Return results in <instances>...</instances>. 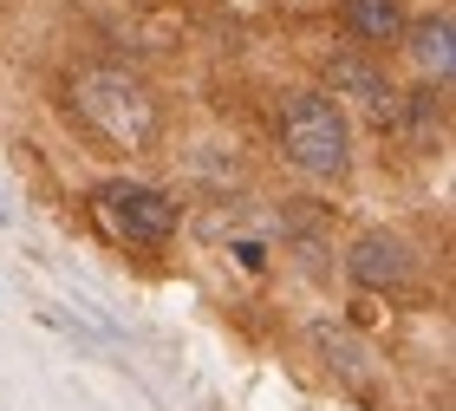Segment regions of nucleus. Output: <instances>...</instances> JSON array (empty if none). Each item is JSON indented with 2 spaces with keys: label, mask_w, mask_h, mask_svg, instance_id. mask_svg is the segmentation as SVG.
I'll return each mask as SVG.
<instances>
[{
  "label": "nucleus",
  "mask_w": 456,
  "mask_h": 411,
  "mask_svg": "<svg viewBox=\"0 0 456 411\" xmlns=\"http://www.w3.org/2000/svg\"><path fill=\"white\" fill-rule=\"evenodd\" d=\"M281 144L306 177H346L352 170V118L339 98L326 92H300L281 118Z\"/></svg>",
  "instance_id": "1"
},
{
  "label": "nucleus",
  "mask_w": 456,
  "mask_h": 411,
  "mask_svg": "<svg viewBox=\"0 0 456 411\" xmlns=\"http://www.w3.org/2000/svg\"><path fill=\"white\" fill-rule=\"evenodd\" d=\"M346 275L359 281V287H371V294H398V287L411 281V249H404L398 235L371 229V235H359L346 249Z\"/></svg>",
  "instance_id": "4"
},
{
  "label": "nucleus",
  "mask_w": 456,
  "mask_h": 411,
  "mask_svg": "<svg viewBox=\"0 0 456 411\" xmlns=\"http://www.w3.org/2000/svg\"><path fill=\"white\" fill-rule=\"evenodd\" d=\"M346 33L365 39V46H391L404 33V0H346Z\"/></svg>",
  "instance_id": "7"
},
{
  "label": "nucleus",
  "mask_w": 456,
  "mask_h": 411,
  "mask_svg": "<svg viewBox=\"0 0 456 411\" xmlns=\"http://www.w3.org/2000/svg\"><path fill=\"white\" fill-rule=\"evenodd\" d=\"M404 53H411V66H418L430 86H450V72H456V20L450 13H424V20H404Z\"/></svg>",
  "instance_id": "5"
},
{
  "label": "nucleus",
  "mask_w": 456,
  "mask_h": 411,
  "mask_svg": "<svg viewBox=\"0 0 456 411\" xmlns=\"http://www.w3.org/2000/svg\"><path fill=\"white\" fill-rule=\"evenodd\" d=\"M333 98H359L371 118H391V111H398L391 78L371 66V59H359V53H339V59H333Z\"/></svg>",
  "instance_id": "6"
},
{
  "label": "nucleus",
  "mask_w": 456,
  "mask_h": 411,
  "mask_svg": "<svg viewBox=\"0 0 456 411\" xmlns=\"http://www.w3.org/2000/svg\"><path fill=\"white\" fill-rule=\"evenodd\" d=\"M72 111L111 144H143L151 137V118H157L151 92H143L137 78H124V72H78L72 78Z\"/></svg>",
  "instance_id": "3"
},
{
  "label": "nucleus",
  "mask_w": 456,
  "mask_h": 411,
  "mask_svg": "<svg viewBox=\"0 0 456 411\" xmlns=\"http://www.w3.org/2000/svg\"><path fill=\"white\" fill-rule=\"evenodd\" d=\"M92 210H98V222H105L118 242H131V249H163V242L176 235V222H183L176 196H163V190H151V183H137V177L98 183Z\"/></svg>",
  "instance_id": "2"
}]
</instances>
